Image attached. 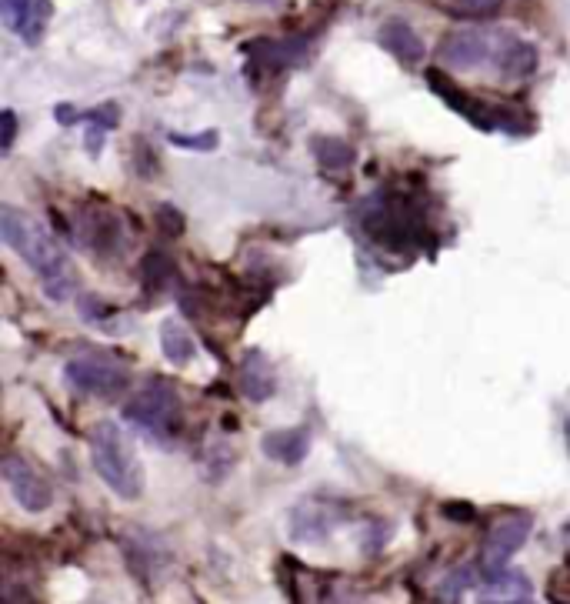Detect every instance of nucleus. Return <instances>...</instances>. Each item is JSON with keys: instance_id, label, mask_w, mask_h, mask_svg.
Segmentation results:
<instances>
[{"instance_id": "nucleus-1", "label": "nucleus", "mask_w": 570, "mask_h": 604, "mask_svg": "<svg viewBox=\"0 0 570 604\" xmlns=\"http://www.w3.org/2000/svg\"><path fill=\"white\" fill-rule=\"evenodd\" d=\"M90 461H94V471L100 474V481L107 484L117 498L134 501L144 491V471H140V461L134 448L127 444L124 431L117 428L114 421H100L90 431Z\"/></svg>"}, {"instance_id": "nucleus-2", "label": "nucleus", "mask_w": 570, "mask_h": 604, "mask_svg": "<svg viewBox=\"0 0 570 604\" xmlns=\"http://www.w3.org/2000/svg\"><path fill=\"white\" fill-rule=\"evenodd\" d=\"M427 84L440 101H444L450 111L464 117L467 124H474L477 131H507V134H527L530 131V117L527 111H514V107L484 101V97L467 94L464 87L454 84L444 71L437 67H427Z\"/></svg>"}, {"instance_id": "nucleus-3", "label": "nucleus", "mask_w": 570, "mask_h": 604, "mask_svg": "<svg viewBox=\"0 0 570 604\" xmlns=\"http://www.w3.org/2000/svg\"><path fill=\"white\" fill-rule=\"evenodd\" d=\"M0 237H4V244L10 251L17 257H24V261L44 277V284L70 274V264H67L64 251H60V244L44 231V227H37L27 214L14 211L10 204L0 207Z\"/></svg>"}, {"instance_id": "nucleus-4", "label": "nucleus", "mask_w": 570, "mask_h": 604, "mask_svg": "<svg viewBox=\"0 0 570 604\" xmlns=\"http://www.w3.org/2000/svg\"><path fill=\"white\" fill-rule=\"evenodd\" d=\"M124 421L154 441H170L180 431V394L167 378H150L124 404Z\"/></svg>"}, {"instance_id": "nucleus-5", "label": "nucleus", "mask_w": 570, "mask_h": 604, "mask_svg": "<svg viewBox=\"0 0 570 604\" xmlns=\"http://www.w3.org/2000/svg\"><path fill=\"white\" fill-rule=\"evenodd\" d=\"M530 531H534V514L527 511H514L504 514L490 524L487 538H484V551H480V578L484 574H497L507 568V561L524 548Z\"/></svg>"}, {"instance_id": "nucleus-6", "label": "nucleus", "mask_w": 570, "mask_h": 604, "mask_svg": "<svg viewBox=\"0 0 570 604\" xmlns=\"http://www.w3.org/2000/svg\"><path fill=\"white\" fill-rule=\"evenodd\" d=\"M64 378L74 391L90 394L100 401H117L127 391V371L107 358H77L64 368Z\"/></svg>"}, {"instance_id": "nucleus-7", "label": "nucleus", "mask_w": 570, "mask_h": 604, "mask_svg": "<svg viewBox=\"0 0 570 604\" xmlns=\"http://www.w3.org/2000/svg\"><path fill=\"white\" fill-rule=\"evenodd\" d=\"M500 34L494 31H454L437 47L440 64L450 71H474L480 64H494Z\"/></svg>"}, {"instance_id": "nucleus-8", "label": "nucleus", "mask_w": 570, "mask_h": 604, "mask_svg": "<svg viewBox=\"0 0 570 604\" xmlns=\"http://www.w3.org/2000/svg\"><path fill=\"white\" fill-rule=\"evenodd\" d=\"M307 47H310V37L307 34H297V37H284V41H247L244 44V54L250 57L247 64V74L254 77L257 71L270 74H280L294 64H304L307 57Z\"/></svg>"}, {"instance_id": "nucleus-9", "label": "nucleus", "mask_w": 570, "mask_h": 604, "mask_svg": "<svg viewBox=\"0 0 570 604\" xmlns=\"http://www.w3.org/2000/svg\"><path fill=\"white\" fill-rule=\"evenodd\" d=\"M74 234L84 244V251L94 254L97 261H107V257H117L124 251V231H120V221L110 211H84L77 217Z\"/></svg>"}, {"instance_id": "nucleus-10", "label": "nucleus", "mask_w": 570, "mask_h": 604, "mask_svg": "<svg viewBox=\"0 0 570 604\" xmlns=\"http://www.w3.org/2000/svg\"><path fill=\"white\" fill-rule=\"evenodd\" d=\"M4 481H7V488H10V494L17 498V504L24 511H47L50 508V501H54V494H50V484L40 478V474L30 468V464L24 461V458H7L4 461Z\"/></svg>"}, {"instance_id": "nucleus-11", "label": "nucleus", "mask_w": 570, "mask_h": 604, "mask_svg": "<svg viewBox=\"0 0 570 604\" xmlns=\"http://www.w3.org/2000/svg\"><path fill=\"white\" fill-rule=\"evenodd\" d=\"M377 44L384 47L390 57H397V61L404 64V67H417L420 61H424V54H427V47H424V41H420V34L407 21L380 24Z\"/></svg>"}, {"instance_id": "nucleus-12", "label": "nucleus", "mask_w": 570, "mask_h": 604, "mask_svg": "<svg viewBox=\"0 0 570 604\" xmlns=\"http://www.w3.org/2000/svg\"><path fill=\"white\" fill-rule=\"evenodd\" d=\"M330 528H334V514H330L324 501H304L290 511V538L300 544L324 541Z\"/></svg>"}, {"instance_id": "nucleus-13", "label": "nucleus", "mask_w": 570, "mask_h": 604, "mask_svg": "<svg viewBox=\"0 0 570 604\" xmlns=\"http://www.w3.org/2000/svg\"><path fill=\"white\" fill-rule=\"evenodd\" d=\"M537 47L520 41V37H510V34H500V47H497V71L507 77V81H524V77H530L537 71Z\"/></svg>"}, {"instance_id": "nucleus-14", "label": "nucleus", "mask_w": 570, "mask_h": 604, "mask_svg": "<svg viewBox=\"0 0 570 604\" xmlns=\"http://www.w3.org/2000/svg\"><path fill=\"white\" fill-rule=\"evenodd\" d=\"M240 394H244L247 401H267L270 394L277 391V381H274V371H270L267 358L260 351H250L244 361H240Z\"/></svg>"}, {"instance_id": "nucleus-15", "label": "nucleus", "mask_w": 570, "mask_h": 604, "mask_svg": "<svg viewBox=\"0 0 570 604\" xmlns=\"http://www.w3.org/2000/svg\"><path fill=\"white\" fill-rule=\"evenodd\" d=\"M260 448H264V454L270 461L294 468V464H300L310 454V434L300 431V428L297 431H274L260 441Z\"/></svg>"}, {"instance_id": "nucleus-16", "label": "nucleus", "mask_w": 570, "mask_h": 604, "mask_svg": "<svg viewBox=\"0 0 570 604\" xmlns=\"http://www.w3.org/2000/svg\"><path fill=\"white\" fill-rule=\"evenodd\" d=\"M480 591H484V598H494V601H524L530 598V581L527 574L504 568L497 574H484V578H480Z\"/></svg>"}, {"instance_id": "nucleus-17", "label": "nucleus", "mask_w": 570, "mask_h": 604, "mask_svg": "<svg viewBox=\"0 0 570 604\" xmlns=\"http://www.w3.org/2000/svg\"><path fill=\"white\" fill-rule=\"evenodd\" d=\"M160 348H164V358L170 364H177V368H184V364H190L197 358V344L194 338H190L187 328H180L177 321H164L160 324Z\"/></svg>"}, {"instance_id": "nucleus-18", "label": "nucleus", "mask_w": 570, "mask_h": 604, "mask_svg": "<svg viewBox=\"0 0 570 604\" xmlns=\"http://www.w3.org/2000/svg\"><path fill=\"white\" fill-rule=\"evenodd\" d=\"M430 7L457 21H490L504 7V0H430Z\"/></svg>"}, {"instance_id": "nucleus-19", "label": "nucleus", "mask_w": 570, "mask_h": 604, "mask_svg": "<svg viewBox=\"0 0 570 604\" xmlns=\"http://www.w3.org/2000/svg\"><path fill=\"white\" fill-rule=\"evenodd\" d=\"M310 147H314V157L324 171H347L354 164V147L340 137H314Z\"/></svg>"}, {"instance_id": "nucleus-20", "label": "nucleus", "mask_w": 570, "mask_h": 604, "mask_svg": "<svg viewBox=\"0 0 570 604\" xmlns=\"http://www.w3.org/2000/svg\"><path fill=\"white\" fill-rule=\"evenodd\" d=\"M170 277H174V264H170L167 254L150 251L144 261H140V281H144L147 291H164Z\"/></svg>"}, {"instance_id": "nucleus-21", "label": "nucleus", "mask_w": 570, "mask_h": 604, "mask_svg": "<svg viewBox=\"0 0 570 604\" xmlns=\"http://www.w3.org/2000/svg\"><path fill=\"white\" fill-rule=\"evenodd\" d=\"M50 17H54V4H50V0H37L34 11L27 14L24 27H20V41H24L27 47H37L40 41H44V31H47Z\"/></svg>"}, {"instance_id": "nucleus-22", "label": "nucleus", "mask_w": 570, "mask_h": 604, "mask_svg": "<svg viewBox=\"0 0 570 604\" xmlns=\"http://www.w3.org/2000/svg\"><path fill=\"white\" fill-rule=\"evenodd\" d=\"M470 584H474V571H470V568H457V571H450L444 581H440L437 594H440V601H444V604H457L460 594H464Z\"/></svg>"}, {"instance_id": "nucleus-23", "label": "nucleus", "mask_w": 570, "mask_h": 604, "mask_svg": "<svg viewBox=\"0 0 570 604\" xmlns=\"http://www.w3.org/2000/svg\"><path fill=\"white\" fill-rule=\"evenodd\" d=\"M167 141L174 147H184V151H214V147L220 144V134L217 131H204V134H177V131H170Z\"/></svg>"}, {"instance_id": "nucleus-24", "label": "nucleus", "mask_w": 570, "mask_h": 604, "mask_svg": "<svg viewBox=\"0 0 570 604\" xmlns=\"http://www.w3.org/2000/svg\"><path fill=\"white\" fill-rule=\"evenodd\" d=\"M37 0H0V14H4V24L10 27L14 34H20V27H24L27 14L34 11Z\"/></svg>"}, {"instance_id": "nucleus-25", "label": "nucleus", "mask_w": 570, "mask_h": 604, "mask_svg": "<svg viewBox=\"0 0 570 604\" xmlns=\"http://www.w3.org/2000/svg\"><path fill=\"white\" fill-rule=\"evenodd\" d=\"M84 124H97L104 131H114L120 124V107L110 101V104H97L94 111H84Z\"/></svg>"}, {"instance_id": "nucleus-26", "label": "nucleus", "mask_w": 570, "mask_h": 604, "mask_svg": "<svg viewBox=\"0 0 570 604\" xmlns=\"http://www.w3.org/2000/svg\"><path fill=\"white\" fill-rule=\"evenodd\" d=\"M14 141H17V114L7 107V111H0V151L10 154Z\"/></svg>"}, {"instance_id": "nucleus-27", "label": "nucleus", "mask_w": 570, "mask_h": 604, "mask_svg": "<svg viewBox=\"0 0 570 604\" xmlns=\"http://www.w3.org/2000/svg\"><path fill=\"white\" fill-rule=\"evenodd\" d=\"M440 511H444V518H450V521H464V524H470V521L477 518V508H474V504H467V501H447Z\"/></svg>"}, {"instance_id": "nucleus-28", "label": "nucleus", "mask_w": 570, "mask_h": 604, "mask_svg": "<svg viewBox=\"0 0 570 604\" xmlns=\"http://www.w3.org/2000/svg\"><path fill=\"white\" fill-rule=\"evenodd\" d=\"M157 217H160V224H164V231H167L170 237H180V234H184V217H180L170 204L160 207Z\"/></svg>"}, {"instance_id": "nucleus-29", "label": "nucleus", "mask_w": 570, "mask_h": 604, "mask_svg": "<svg viewBox=\"0 0 570 604\" xmlns=\"http://www.w3.org/2000/svg\"><path fill=\"white\" fill-rule=\"evenodd\" d=\"M54 121H57L60 127H70V124H80V121H84V114H80L74 104H57V107H54Z\"/></svg>"}, {"instance_id": "nucleus-30", "label": "nucleus", "mask_w": 570, "mask_h": 604, "mask_svg": "<svg viewBox=\"0 0 570 604\" xmlns=\"http://www.w3.org/2000/svg\"><path fill=\"white\" fill-rule=\"evenodd\" d=\"M104 137H107V131L104 127H97V124H87V151H90V157H97L100 154V147H104Z\"/></svg>"}, {"instance_id": "nucleus-31", "label": "nucleus", "mask_w": 570, "mask_h": 604, "mask_svg": "<svg viewBox=\"0 0 570 604\" xmlns=\"http://www.w3.org/2000/svg\"><path fill=\"white\" fill-rule=\"evenodd\" d=\"M477 604H534V598H524V601H494V598H480Z\"/></svg>"}, {"instance_id": "nucleus-32", "label": "nucleus", "mask_w": 570, "mask_h": 604, "mask_svg": "<svg viewBox=\"0 0 570 604\" xmlns=\"http://www.w3.org/2000/svg\"><path fill=\"white\" fill-rule=\"evenodd\" d=\"M564 551H567V568H570V528L564 531Z\"/></svg>"}]
</instances>
